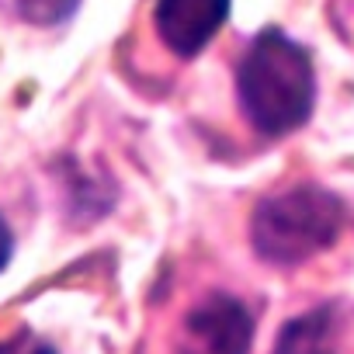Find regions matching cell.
<instances>
[{
  "mask_svg": "<svg viewBox=\"0 0 354 354\" xmlns=\"http://www.w3.org/2000/svg\"><path fill=\"white\" fill-rule=\"evenodd\" d=\"M236 94L254 132L281 139L302 129L316 104V70L309 53L281 28L257 32L240 59Z\"/></svg>",
  "mask_w": 354,
  "mask_h": 354,
  "instance_id": "obj_1",
  "label": "cell"
},
{
  "mask_svg": "<svg viewBox=\"0 0 354 354\" xmlns=\"http://www.w3.org/2000/svg\"><path fill=\"white\" fill-rule=\"evenodd\" d=\"M347 226V205L340 195L299 185L257 202L250 219V243L261 261L274 268H295L330 250Z\"/></svg>",
  "mask_w": 354,
  "mask_h": 354,
  "instance_id": "obj_2",
  "label": "cell"
},
{
  "mask_svg": "<svg viewBox=\"0 0 354 354\" xmlns=\"http://www.w3.org/2000/svg\"><path fill=\"white\" fill-rule=\"evenodd\" d=\"M254 316L233 295H209L188 309L174 354H250Z\"/></svg>",
  "mask_w": 354,
  "mask_h": 354,
  "instance_id": "obj_3",
  "label": "cell"
},
{
  "mask_svg": "<svg viewBox=\"0 0 354 354\" xmlns=\"http://www.w3.org/2000/svg\"><path fill=\"white\" fill-rule=\"evenodd\" d=\"M230 0H156L153 25L177 59H195L226 25Z\"/></svg>",
  "mask_w": 354,
  "mask_h": 354,
  "instance_id": "obj_4",
  "label": "cell"
},
{
  "mask_svg": "<svg viewBox=\"0 0 354 354\" xmlns=\"http://www.w3.org/2000/svg\"><path fill=\"white\" fill-rule=\"evenodd\" d=\"M340 340V309L323 302L295 319H288L274 340L271 354H333Z\"/></svg>",
  "mask_w": 354,
  "mask_h": 354,
  "instance_id": "obj_5",
  "label": "cell"
},
{
  "mask_svg": "<svg viewBox=\"0 0 354 354\" xmlns=\"http://www.w3.org/2000/svg\"><path fill=\"white\" fill-rule=\"evenodd\" d=\"M11 4L28 18V21H39V25H49V21H59L73 11L77 0H11Z\"/></svg>",
  "mask_w": 354,
  "mask_h": 354,
  "instance_id": "obj_6",
  "label": "cell"
},
{
  "mask_svg": "<svg viewBox=\"0 0 354 354\" xmlns=\"http://www.w3.org/2000/svg\"><path fill=\"white\" fill-rule=\"evenodd\" d=\"M0 354H59V351H56L46 337H39L35 330L21 326L18 333H11V337L0 340Z\"/></svg>",
  "mask_w": 354,
  "mask_h": 354,
  "instance_id": "obj_7",
  "label": "cell"
},
{
  "mask_svg": "<svg viewBox=\"0 0 354 354\" xmlns=\"http://www.w3.org/2000/svg\"><path fill=\"white\" fill-rule=\"evenodd\" d=\"M11 257H15V233L4 223V216H0V271L11 264Z\"/></svg>",
  "mask_w": 354,
  "mask_h": 354,
  "instance_id": "obj_8",
  "label": "cell"
}]
</instances>
